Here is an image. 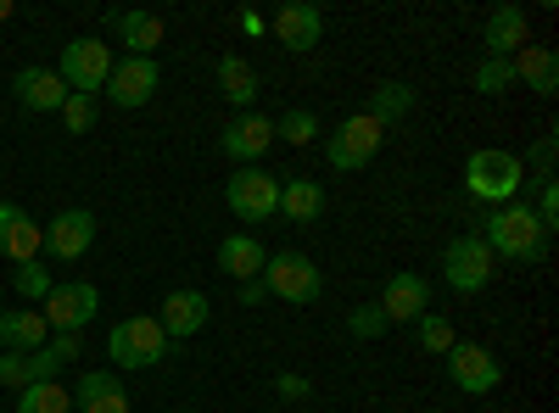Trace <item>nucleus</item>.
Returning <instances> with one entry per match:
<instances>
[{
    "instance_id": "1",
    "label": "nucleus",
    "mask_w": 559,
    "mask_h": 413,
    "mask_svg": "<svg viewBox=\"0 0 559 413\" xmlns=\"http://www.w3.org/2000/svg\"><path fill=\"white\" fill-rule=\"evenodd\" d=\"M487 252L492 257H509V263H537L543 257V246H548V229L537 223V212L532 207H498L492 218H487Z\"/></svg>"
},
{
    "instance_id": "2",
    "label": "nucleus",
    "mask_w": 559,
    "mask_h": 413,
    "mask_svg": "<svg viewBox=\"0 0 559 413\" xmlns=\"http://www.w3.org/2000/svg\"><path fill=\"white\" fill-rule=\"evenodd\" d=\"M464 185H471L476 202H492V207H509L526 185V168L515 151H476L464 162Z\"/></svg>"
},
{
    "instance_id": "3",
    "label": "nucleus",
    "mask_w": 559,
    "mask_h": 413,
    "mask_svg": "<svg viewBox=\"0 0 559 413\" xmlns=\"http://www.w3.org/2000/svg\"><path fill=\"white\" fill-rule=\"evenodd\" d=\"M107 352L118 369H157V363L168 357V336L152 313H140V318H123V325H112L107 336Z\"/></svg>"
},
{
    "instance_id": "4",
    "label": "nucleus",
    "mask_w": 559,
    "mask_h": 413,
    "mask_svg": "<svg viewBox=\"0 0 559 413\" xmlns=\"http://www.w3.org/2000/svg\"><path fill=\"white\" fill-rule=\"evenodd\" d=\"M263 291L280 296V302H292V307H308V302H319V291H324V274H319V263L302 257V252H274V257L263 263Z\"/></svg>"
},
{
    "instance_id": "5",
    "label": "nucleus",
    "mask_w": 559,
    "mask_h": 413,
    "mask_svg": "<svg viewBox=\"0 0 559 413\" xmlns=\"http://www.w3.org/2000/svg\"><path fill=\"white\" fill-rule=\"evenodd\" d=\"M112 73V45L96 39V34H84L73 45H62V62H57V78L68 84V96H96V89L107 84Z\"/></svg>"
},
{
    "instance_id": "6",
    "label": "nucleus",
    "mask_w": 559,
    "mask_h": 413,
    "mask_svg": "<svg viewBox=\"0 0 559 413\" xmlns=\"http://www.w3.org/2000/svg\"><path fill=\"white\" fill-rule=\"evenodd\" d=\"M224 202H229V212H236L241 223H263L269 212H280V173H269L263 162L236 168L229 185H224Z\"/></svg>"
},
{
    "instance_id": "7",
    "label": "nucleus",
    "mask_w": 559,
    "mask_h": 413,
    "mask_svg": "<svg viewBox=\"0 0 559 413\" xmlns=\"http://www.w3.org/2000/svg\"><path fill=\"white\" fill-rule=\"evenodd\" d=\"M381 141H386V129L369 112H353V118H342V129L331 134V141H324V162H331L336 173H353L364 162H376Z\"/></svg>"
},
{
    "instance_id": "8",
    "label": "nucleus",
    "mask_w": 559,
    "mask_h": 413,
    "mask_svg": "<svg viewBox=\"0 0 559 413\" xmlns=\"http://www.w3.org/2000/svg\"><path fill=\"white\" fill-rule=\"evenodd\" d=\"M492 268H498V257L487 252L481 235H459V241H448V252H442V274H448V286H453L459 296L487 291V286H492Z\"/></svg>"
},
{
    "instance_id": "9",
    "label": "nucleus",
    "mask_w": 559,
    "mask_h": 413,
    "mask_svg": "<svg viewBox=\"0 0 559 413\" xmlns=\"http://www.w3.org/2000/svg\"><path fill=\"white\" fill-rule=\"evenodd\" d=\"M96 307H102V291L90 286V280L51 286V296L39 302V313H45V325H51V336H79L90 318H96Z\"/></svg>"
},
{
    "instance_id": "10",
    "label": "nucleus",
    "mask_w": 559,
    "mask_h": 413,
    "mask_svg": "<svg viewBox=\"0 0 559 413\" xmlns=\"http://www.w3.org/2000/svg\"><path fill=\"white\" fill-rule=\"evenodd\" d=\"M157 84H163V68H157V57H123V62H112V73H107V101L112 107H123V112H134V107H146L152 96H157Z\"/></svg>"
},
{
    "instance_id": "11",
    "label": "nucleus",
    "mask_w": 559,
    "mask_h": 413,
    "mask_svg": "<svg viewBox=\"0 0 559 413\" xmlns=\"http://www.w3.org/2000/svg\"><path fill=\"white\" fill-rule=\"evenodd\" d=\"M448 380H453L464 397H487V391H498V380H503V363H498L487 347H476V341H453V347H448Z\"/></svg>"
},
{
    "instance_id": "12",
    "label": "nucleus",
    "mask_w": 559,
    "mask_h": 413,
    "mask_svg": "<svg viewBox=\"0 0 559 413\" xmlns=\"http://www.w3.org/2000/svg\"><path fill=\"white\" fill-rule=\"evenodd\" d=\"M218 146H224V157H236L241 168L263 162V151L274 146V118H263V112H241V118H229V123H224V134H218Z\"/></svg>"
},
{
    "instance_id": "13",
    "label": "nucleus",
    "mask_w": 559,
    "mask_h": 413,
    "mask_svg": "<svg viewBox=\"0 0 559 413\" xmlns=\"http://www.w3.org/2000/svg\"><path fill=\"white\" fill-rule=\"evenodd\" d=\"M274 39L286 45V51H297V57H308L313 45H319V34H324V12L319 7H308V0H292V7H280L274 12Z\"/></svg>"
},
{
    "instance_id": "14",
    "label": "nucleus",
    "mask_w": 559,
    "mask_h": 413,
    "mask_svg": "<svg viewBox=\"0 0 559 413\" xmlns=\"http://www.w3.org/2000/svg\"><path fill=\"white\" fill-rule=\"evenodd\" d=\"M381 313H386V325H414L419 313H431L426 274H392L386 291H381Z\"/></svg>"
},
{
    "instance_id": "15",
    "label": "nucleus",
    "mask_w": 559,
    "mask_h": 413,
    "mask_svg": "<svg viewBox=\"0 0 559 413\" xmlns=\"http://www.w3.org/2000/svg\"><path fill=\"white\" fill-rule=\"evenodd\" d=\"M45 246H51L62 263L84 257L90 246H96V218H90L84 207H68V212H57L51 223H45Z\"/></svg>"
},
{
    "instance_id": "16",
    "label": "nucleus",
    "mask_w": 559,
    "mask_h": 413,
    "mask_svg": "<svg viewBox=\"0 0 559 413\" xmlns=\"http://www.w3.org/2000/svg\"><path fill=\"white\" fill-rule=\"evenodd\" d=\"M213 318V302L202 291H168L163 296V313H157V325L168 341H185V336H197L202 325Z\"/></svg>"
},
{
    "instance_id": "17",
    "label": "nucleus",
    "mask_w": 559,
    "mask_h": 413,
    "mask_svg": "<svg viewBox=\"0 0 559 413\" xmlns=\"http://www.w3.org/2000/svg\"><path fill=\"white\" fill-rule=\"evenodd\" d=\"M532 45V17L521 12V7H492L487 12V57H515V51H526Z\"/></svg>"
},
{
    "instance_id": "18",
    "label": "nucleus",
    "mask_w": 559,
    "mask_h": 413,
    "mask_svg": "<svg viewBox=\"0 0 559 413\" xmlns=\"http://www.w3.org/2000/svg\"><path fill=\"white\" fill-rule=\"evenodd\" d=\"M107 28H118V39L129 45V57H152L168 39V23L157 12H107Z\"/></svg>"
},
{
    "instance_id": "19",
    "label": "nucleus",
    "mask_w": 559,
    "mask_h": 413,
    "mask_svg": "<svg viewBox=\"0 0 559 413\" xmlns=\"http://www.w3.org/2000/svg\"><path fill=\"white\" fill-rule=\"evenodd\" d=\"M12 89L28 112H62V101H68V84L57 78V68H23L12 78Z\"/></svg>"
},
{
    "instance_id": "20",
    "label": "nucleus",
    "mask_w": 559,
    "mask_h": 413,
    "mask_svg": "<svg viewBox=\"0 0 559 413\" xmlns=\"http://www.w3.org/2000/svg\"><path fill=\"white\" fill-rule=\"evenodd\" d=\"M73 408L79 413H129V397H123V386H118L112 369H90V375H79Z\"/></svg>"
},
{
    "instance_id": "21",
    "label": "nucleus",
    "mask_w": 559,
    "mask_h": 413,
    "mask_svg": "<svg viewBox=\"0 0 559 413\" xmlns=\"http://www.w3.org/2000/svg\"><path fill=\"white\" fill-rule=\"evenodd\" d=\"M509 68H515V84L537 89V96H554L559 89V57L548 51V45H526V51L509 57Z\"/></svg>"
},
{
    "instance_id": "22",
    "label": "nucleus",
    "mask_w": 559,
    "mask_h": 413,
    "mask_svg": "<svg viewBox=\"0 0 559 413\" xmlns=\"http://www.w3.org/2000/svg\"><path fill=\"white\" fill-rule=\"evenodd\" d=\"M263 263H269V252L252 241V235H224L218 241V268L229 274V280H263Z\"/></svg>"
},
{
    "instance_id": "23",
    "label": "nucleus",
    "mask_w": 559,
    "mask_h": 413,
    "mask_svg": "<svg viewBox=\"0 0 559 413\" xmlns=\"http://www.w3.org/2000/svg\"><path fill=\"white\" fill-rule=\"evenodd\" d=\"M51 341V325H45V313L23 307V313H0V347L7 352H39Z\"/></svg>"
},
{
    "instance_id": "24",
    "label": "nucleus",
    "mask_w": 559,
    "mask_h": 413,
    "mask_svg": "<svg viewBox=\"0 0 559 413\" xmlns=\"http://www.w3.org/2000/svg\"><path fill=\"white\" fill-rule=\"evenodd\" d=\"M218 89H224V96L236 101V107H252L263 84H258V68H252L247 57L229 51V57H218Z\"/></svg>"
},
{
    "instance_id": "25",
    "label": "nucleus",
    "mask_w": 559,
    "mask_h": 413,
    "mask_svg": "<svg viewBox=\"0 0 559 413\" xmlns=\"http://www.w3.org/2000/svg\"><path fill=\"white\" fill-rule=\"evenodd\" d=\"M280 212H286L292 223H313L324 212V191L313 185V179H280Z\"/></svg>"
},
{
    "instance_id": "26",
    "label": "nucleus",
    "mask_w": 559,
    "mask_h": 413,
    "mask_svg": "<svg viewBox=\"0 0 559 413\" xmlns=\"http://www.w3.org/2000/svg\"><path fill=\"white\" fill-rule=\"evenodd\" d=\"M17 413H73V391L57 380H34L17 391Z\"/></svg>"
},
{
    "instance_id": "27",
    "label": "nucleus",
    "mask_w": 559,
    "mask_h": 413,
    "mask_svg": "<svg viewBox=\"0 0 559 413\" xmlns=\"http://www.w3.org/2000/svg\"><path fill=\"white\" fill-rule=\"evenodd\" d=\"M0 252H7L17 268H23V263H39V252H45V229H39L28 212H23V218L7 229V241H0Z\"/></svg>"
},
{
    "instance_id": "28",
    "label": "nucleus",
    "mask_w": 559,
    "mask_h": 413,
    "mask_svg": "<svg viewBox=\"0 0 559 413\" xmlns=\"http://www.w3.org/2000/svg\"><path fill=\"white\" fill-rule=\"evenodd\" d=\"M408 107H414V89H408V84H397V78H386V84L376 89V101H369V118H376V123L386 129V123H392V118H403Z\"/></svg>"
},
{
    "instance_id": "29",
    "label": "nucleus",
    "mask_w": 559,
    "mask_h": 413,
    "mask_svg": "<svg viewBox=\"0 0 559 413\" xmlns=\"http://www.w3.org/2000/svg\"><path fill=\"white\" fill-rule=\"evenodd\" d=\"M414 336H419V347L437 352V357H448V347L459 341V336H453V325H448L442 313H419V318H414Z\"/></svg>"
},
{
    "instance_id": "30",
    "label": "nucleus",
    "mask_w": 559,
    "mask_h": 413,
    "mask_svg": "<svg viewBox=\"0 0 559 413\" xmlns=\"http://www.w3.org/2000/svg\"><path fill=\"white\" fill-rule=\"evenodd\" d=\"M313 134H319V118H313L308 107H292L286 118L274 123V141H286V146H308Z\"/></svg>"
},
{
    "instance_id": "31",
    "label": "nucleus",
    "mask_w": 559,
    "mask_h": 413,
    "mask_svg": "<svg viewBox=\"0 0 559 413\" xmlns=\"http://www.w3.org/2000/svg\"><path fill=\"white\" fill-rule=\"evenodd\" d=\"M471 84L481 89V96H503L509 84H515V68H509L503 57H487V62H476V73H471Z\"/></svg>"
},
{
    "instance_id": "32",
    "label": "nucleus",
    "mask_w": 559,
    "mask_h": 413,
    "mask_svg": "<svg viewBox=\"0 0 559 413\" xmlns=\"http://www.w3.org/2000/svg\"><path fill=\"white\" fill-rule=\"evenodd\" d=\"M347 330H353L358 341H376V336H381V330H392V325H386L381 302H364V307H353V313H347Z\"/></svg>"
},
{
    "instance_id": "33",
    "label": "nucleus",
    "mask_w": 559,
    "mask_h": 413,
    "mask_svg": "<svg viewBox=\"0 0 559 413\" xmlns=\"http://www.w3.org/2000/svg\"><path fill=\"white\" fill-rule=\"evenodd\" d=\"M12 286H17V296H28V302H45V296H51V274H45L39 263H23L17 274H12Z\"/></svg>"
},
{
    "instance_id": "34",
    "label": "nucleus",
    "mask_w": 559,
    "mask_h": 413,
    "mask_svg": "<svg viewBox=\"0 0 559 413\" xmlns=\"http://www.w3.org/2000/svg\"><path fill=\"white\" fill-rule=\"evenodd\" d=\"M62 123H68V134H90L96 129V96H68L62 101Z\"/></svg>"
},
{
    "instance_id": "35",
    "label": "nucleus",
    "mask_w": 559,
    "mask_h": 413,
    "mask_svg": "<svg viewBox=\"0 0 559 413\" xmlns=\"http://www.w3.org/2000/svg\"><path fill=\"white\" fill-rule=\"evenodd\" d=\"M532 212H537L543 229L559 223V185H554V179H537V207H532Z\"/></svg>"
},
{
    "instance_id": "36",
    "label": "nucleus",
    "mask_w": 559,
    "mask_h": 413,
    "mask_svg": "<svg viewBox=\"0 0 559 413\" xmlns=\"http://www.w3.org/2000/svg\"><path fill=\"white\" fill-rule=\"evenodd\" d=\"M0 386H12V391L28 386V352H0Z\"/></svg>"
},
{
    "instance_id": "37",
    "label": "nucleus",
    "mask_w": 559,
    "mask_h": 413,
    "mask_svg": "<svg viewBox=\"0 0 559 413\" xmlns=\"http://www.w3.org/2000/svg\"><path fill=\"white\" fill-rule=\"evenodd\" d=\"M57 375H62V357H57L51 347L28 352V386H34V380H57Z\"/></svg>"
},
{
    "instance_id": "38",
    "label": "nucleus",
    "mask_w": 559,
    "mask_h": 413,
    "mask_svg": "<svg viewBox=\"0 0 559 413\" xmlns=\"http://www.w3.org/2000/svg\"><path fill=\"white\" fill-rule=\"evenodd\" d=\"M274 391L286 397V402H308V397H313V380H308V375H280Z\"/></svg>"
},
{
    "instance_id": "39",
    "label": "nucleus",
    "mask_w": 559,
    "mask_h": 413,
    "mask_svg": "<svg viewBox=\"0 0 559 413\" xmlns=\"http://www.w3.org/2000/svg\"><path fill=\"white\" fill-rule=\"evenodd\" d=\"M554 151H559L554 134H543V141L532 146V168H537V179H554Z\"/></svg>"
},
{
    "instance_id": "40",
    "label": "nucleus",
    "mask_w": 559,
    "mask_h": 413,
    "mask_svg": "<svg viewBox=\"0 0 559 413\" xmlns=\"http://www.w3.org/2000/svg\"><path fill=\"white\" fill-rule=\"evenodd\" d=\"M45 347H51L62 363H73V357H84V341L79 336H51V341H45Z\"/></svg>"
},
{
    "instance_id": "41",
    "label": "nucleus",
    "mask_w": 559,
    "mask_h": 413,
    "mask_svg": "<svg viewBox=\"0 0 559 413\" xmlns=\"http://www.w3.org/2000/svg\"><path fill=\"white\" fill-rule=\"evenodd\" d=\"M23 218V207H12V202H0V241H7V229Z\"/></svg>"
},
{
    "instance_id": "42",
    "label": "nucleus",
    "mask_w": 559,
    "mask_h": 413,
    "mask_svg": "<svg viewBox=\"0 0 559 413\" xmlns=\"http://www.w3.org/2000/svg\"><path fill=\"white\" fill-rule=\"evenodd\" d=\"M263 296H269V291H263V280H247V286H241V302H247V307H258Z\"/></svg>"
},
{
    "instance_id": "43",
    "label": "nucleus",
    "mask_w": 559,
    "mask_h": 413,
    "mask_svg": "<svg viewBox=\"0 0 559 413\" xmlns=\"http://www.w3.org/2000/svg\"><path fill=\"white\" fill-rule=\"evenodd\" d=\"M263 28H269V23H263L258 12H241V34H263Z\"/></svg>"
},
{
    "instance_id": "44",
    "label": "nucleus",
    "mask_w": 559,
    "mask_h": 413,
    "mask_svg": "<svg viewBox=\"0 0 559 413\" xmlns=\"http://www.w3.org/2000/svg\"><path fill=\"white\" fill-rule=\"evenodd\" d=\"M12 12H17V7H12V0H0V23H7V17H12Z\"/></svg>"
}]
</instances>
